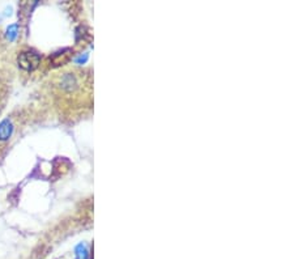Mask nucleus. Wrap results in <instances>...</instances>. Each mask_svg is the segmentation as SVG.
<instances>
[{
  "instance_id": "3",
  "label": "nucleus",
  "mask_w": 294,
  "mask_h": 259,
  "mask_svg": "<svg viewBox=\"0 0 294 259\" xmlns=\"http://www.w3.org/2000/svg\"><path fill=\"white\" fill-rule=\"evenodd\" d=\"M7 36H8L9 41H13V40L16 38V36H17V25L16 24H13L9 26L8 30H7Z\"/></svg>"
},
{
  "instance_id": "2",
  "label": "nucleus",
  "mask_w": 294,
  "mask_h": 259,
  "mask_svg": "<svg viewBox=\"0 0 294 259\" xmlns=\"http://www.w3.org/2000/svg\"><path fill=\"white\" fill-rule=\"evenodd\" d=\"M13 132V123L12 120L7 118V120H1L0 122V140L4 141V140H8L11 138Z\"/></svg>"
},
{
  "instance_id": "1",
  "label": "nucleus",
  "mask_w": 294,
  "mask_h": 259,
  "mask_svg": "<svg viewBox=\"0 0 294 259\" xmlns=\"http://www.w3.org/2000/svg\"><path fill=\"white\" fill-rule=\"evenodd\" d=\"M39 60H41L39 55L33 53V51H25V53H21L19 55V64H20L21 68L26 71L36 70L39 64Z\"/></svg>"
}]
</instances>
